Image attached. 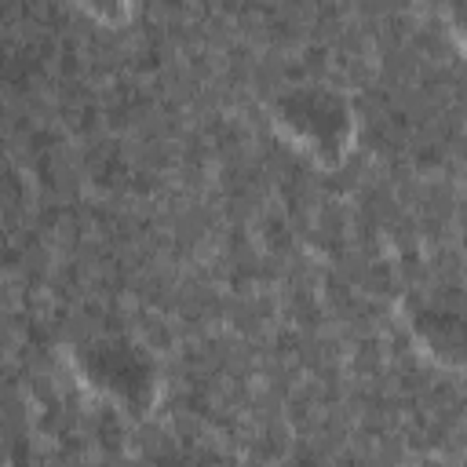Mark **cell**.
I'll return each instance as SVG.
<instances>
[{"label":"cell","instance_id":"3957f363","mask_svg":"<svg viewBox=\"0 0 467 467\" xmlns=\"http://www.w3.org/2000/svg\"><path fill=\"white\" fill-rule=\"evenodd\" d=\"M77 4L91 7V11H95V15H102V18H117V15L124 11V4H128V0H77Z\"/></svg>","mask_w":467,"mask_h":467},{"label":"cell","instance_id":"6da1fadb","mask_svg":"<svg viewBox=\"0 0 467 467\" xmlns=\"http://www.w3.org/2000/svg\"><path fill=\"white\" fill-rule=\"evenodd\" d=\"M274 124L288 142L317 161H336L354 135L347 99L317 84H299L285 91L274 102Z\"/></svg>","mask_w":467,"mask_h":467},{"label":"cell","instance_id":"7a4b0ae2","mask_svg":"<svg viewBox=\"0 0 467 467\" xmlns=\"http://www.w3.org/2000/svg\"><path fill=\"white\" fill-rule=\"evenodd\" d=\"M77 368L80 376L102 390L106 398L128 405V409H142L153 398V365L142 354V347L106 336V339H91L77 350Z\"/></svg>","mask_w":467,"mask_h":467}]
</instances>
